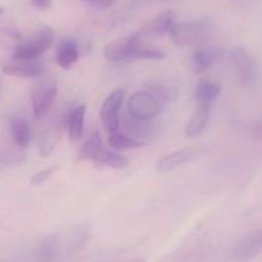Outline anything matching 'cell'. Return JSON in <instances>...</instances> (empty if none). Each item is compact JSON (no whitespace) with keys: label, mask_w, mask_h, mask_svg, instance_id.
I'll use <instances>...</instances> for the list:
<instances>
[{"label":"cell","mask_w":262,"mask_h":262,"mask_svg":"<svg viewBox=\"0 0 262 262\" xmlns=\"http://www.w3.org/2000/svg\"><path fill=\"white\" fill-rule=\"evenodd\" d=\"M58 95V83L55 79H46L41 82L32 94V110L35 119L40 120L45 117L54 105Z\"/></svg>","instance_id":"6"},{"label":"cell","mask_w":262,"mask_h":262,"mask_svg":"<svg viewBox=\"0 0 262 262\" xmlns=\"http://www.w3.org/2000/svg\"><path fill=\"white\" fill-rule=\"evenodd\" d=\"M60 248L61 246L59 234L48 235L40 243V247H38V258H40L41 262L54 261L58 257Z\"/></svg>","instance_id":"20"},{"label":"cell","mask_w":262,"mask_h":262,"mask_svg":"<svg viewBox=\"0 0 262 262\" xmlns=\"http://www.w3.org/2000/svg\"><path fill=\"white\" fill-rule=\"evenodd\" d=\"M54 30L51 27H43L27 42L17 46L12 54L14 61H35L53 45Z\"/></svg>","instance_id":"3"},{"label":"cell","mask_w":262,"mask_h":262,"mask_svg":"<svg viewBox=\"0 0 262 262\" xmlns=\"http://www.w3.org/2000/svg\"><path fill=\"white\" fill-rule=\"evenodd\" d=\"M196 154V147H184L181 150H177L174 152L168 154L164 158L159 159L156 163V170L160 173H166V171H171L177 169L178 166L183 165L187 161L191 160Z\"/></svg>","instance_id":"12"},{"label":"cell","mask_w":262,"mask_h":262,"mask_svg":"<svg viewBox=\"0 0 262 262\" xmlns=\"http://www.w3.org/2000/svg\"><path fill=\"white\" fill-rule=\"evenodd\" d=\"M177 23V15L173 10H164L159 13L155 18H152L148 25L141 30L142 36H154V37H163V36L169 35Z\"/></svg>","instance_id":"9"},{"label":"cell","mask_w":262,"mask_h":262,"mask_svg":"<svg viewBox=\"0 0 262 262\" xmlns=\"http://www.w3.org/2000/svg\"><path fill=\"white\" fill-rule=\"evenodd\" d=\"M223 55V49L217 45L202 46L192 55V67L197 74H201L211 68Z\"/></svg>","instance_id":"10"},{"label":"cell","mask_w":262,"mask_h":262,"mask_svg":"<svg viewBox=\"0 0 262 262\" xmlns=\"http://www.w3.org/2000/svg\"><path fill=\"white\" fill-rule=\"evenodd\" d=\"M83 2L89 3L90 5L96 8H109L112 7L117 0H83Z\"/></svg>","instance_id":"26"},{"label":"cell","mask_w":262,"mask_h":262,"mask_svg":"<svg viewBox=\"0 0 262 262\" xmlns=\"http://www.w3.org/2000/svg\"><path fill=\"white\" fill-rule=\"evenodd\" d=\"M142 37L141 31H138L133 35L124 36V37L117 38V40L106 43L104 48L105 59L112 63L128 61L135 49L142 43Z\"/></svg>","instance_id":"5"},{"label":"cell","mask_w":262,"mask_h":262,"mask_svg":"<svg viewBox=\"0 0 262 262\" xmlns=\"http://www.w3.org/2000/svg\"><path fill=\"white\" fill-rule=\"evenodd\" d=\"M102 148L104 147H102L101 136L97 130H94L79 151V160H95Z\"/></svg>","instance_id":"21"},{"label":"cell","mask_w":262,"mask_h":262,"mask_svg":"<svg viewBox=\"0 0 262 262\" xmlns=\"http://www.w3.org/2000/svg\"><path fill=\"white\" fill-rule=\"evenodd\" d=\"M125 127L129 130L130 135L136 136L138 138H142L148 136V133L152 130L151 125L148 124V122H143V120H136L133 118L129 117V119L125 120Z\"/></svg>","instance_id":"24"},{"label":"cell","mask_w":262,"mask_h":262,"mask_svg":"<svg viewBox=\"0 0 262 262\" xmlns=\"http://www.w3.org/2000/svg\"><path fill=\"white\" fill-rule=\"evenodd\" d=\"M78 58L79 50L76 40H73V38H66V40L59 42L58 48H56V61H58L59 67L61 69L68 71L78 60Z\"/></svg>","instance_id":"14"},{"label":"cell","mask_w":262,"mask_h":262,"mask_svg":"<svg viewBox=\"0 0 262 262\" xmlns=\"http://www.w3.org/2000/svg\"><path fill=\"white\" fill-rule=\"evenodd\" d=\"M176 92L161 84L135 92L128 101V114L136 120L148 122L163 112L166 102L174 99L171 94L176 95Z\"/></svg>","instance_id":"1"},{"label":"cell","mask_w":262,"mask_h":262,"mask_svg":"<svg viewBox=\"0 0 262 262\" xmlns=\"http://www.w3.org/2000/svg\"><path fill=\"white\" fill-rule=\"evenodd\" d=\"M222 92V87L219 83L209 79H201L197 83L194 90V97H196L197 105L211 107L214 102L216 101Z\"/></svg>","instance_id":"13"},{"label":"cell","mask_w":262,"mask_h":262,"mask_svg":"<svg viewBox=\"0 0 262 262\" xmlns=\"http://www.w3.org/2000/svg\"><path fill=\"white\" fill-rule=\"evenodd\" d=\"M94 161L96 163V165L109 166V168L117 169V170H123L129 166V160L125 156L114 152V151L104 150V148L100 151Z\"/></svg>","instance_id":"19"},{"label":"cell","mask_w":262,"mask_h":262,"mask_svg":"<svg viewBox=\"0 0 262 262\" xmlns=\"http://www.w3.org/2000/svg\"><path fill=\"white\" fill-rule=\"evenodd\" d=\"M43 66L40 61H14L3 67V73L18 78H37L42 74Z\"/></svg>","instance_id":"11"},{"label":"cell","mask_w":262,"mask_h":262,"mask_svg":"<svg viewBox=\"0 0 262 262\" xmlns=\"http://www.w3.org/2000/svg\"><path fill=\"white\" fill-rule=\"evenodd\" d=\"M31 4L40 10H46L51 7L53 0H31Z\"/></svg>","instance_id":"27"},{"label":"cell","mask_w":262,"mask_h":262,"mask_svg":"<svg viewBox=\"0 0 262 262\" xmlns=\"http://www.w3.org/2000/svg\"><path fill=\"white\" fill-rule=\"evenodd\" d=\"M56 170H58V166L53 165V166H49V168H45V169H42V170L37 171V173L33 174V176L31 177V179H30L31 186H33V187L41 186V184L45 183V182L48 181V179L50 178V177L53 176Z\"/></svg>","instance_id":"25"},{"label":"cell","mask_w":262,"mask_h":262,"mask_svg":"<svg viewBox=\"0 0 262 262\" xmlns=\"http://www.w3.org/2000/svg\"><path fill=\"white\" fill-rule=\"evenodd\" d=\"M10 135L15 145L20 148L28 147L31 142V127L25 118H14L10 122Z\"/></svg>","instance_id":"18"},{"label":"cell","mask_w":262,"mask_h":262,"mask_svg":"<svg viewBox=\"0 0 262 262\" xmlns=\"http://www.w3.org/2000/svg\"><path fill=\"white\" fill-rule=\"evenodd\" d=\"M165 58V54L161 50L154 48H147L141 43L138 48L135 49V51L130 55L129 60H143V59H150V60H160Z\"/></svg>","instance_id":"23"},{"label":"cell","mask_w":262,"mask_h":262,"mask_svg":"<svg viewBox=\"0 0 262 262\" xmlns=\"http://www.w3.org/2000/svg\"><path fill=\"white\" fill-rule=\"evenodd\" d=\"M64 122H66V120L61 119L60 122L53 124L45 133H43L40 143V155L42 156V158H49V156L53 154V151L55 150L56 145H58L59 140H60Z\"/></svg>","instance_id":"16"},{"label":"cell","mask_w":262,"mask_h":262,"mask_svg":"<svg viewBox=\"0 0 262 262\" xmlns=\"http://www.w3.org/2000/svg\"><path fill=\"white\" fill-rule=\"evenodd\" d=\"M124 90L119 89L113 91L106 100L102 104L101 110H100V118L104 124L105 129L112 135V133H117L120 127L119 120V112L120 106L124 100Z\"/></svg>","instance_id":"7"},{"label":"cell","mask_w":262,"mask_h":262,"mask_svg":"<svg viewBox=\"0 0 262 262\" xmlns=\"http://www.w3.org/2000/svg\"><path fill=\"white\" fill-rule=\"evenodd\" d=\"M210 114H211V107L197 105L193 117L191 118L189 123L187 124L186 135L188 137H197V136L201 135L205 128H206L207 123H209Z\"/></svg>","instance_id":"17"},{"label":"cell","mask_w":262,"mask_h":262,"mask_svg":"<svg viewBox=\"0 0 262 262\" xmlns=\"http://www.w3.org/2000/svg\"><path fill=\"white\" fill-rule=\"evenodd\" d=\"M109 145L112 146L113 148L118 151L123 150H132V148H138L145 146V142L142 141H138L136 138L129 137V136H125L123 133H112L109 136Z\"/></svg>","instance_id":"22"},{"label":"cell","mask_w":262,"mask_h":262,"mask_svg":"<svg viewBox=\"0 0 262 262\" xmlns=\"http://www.w3.org/2000/svg\"><path fill=\"white\" fill-rule=\"evenodd\" d=\"M232 64L243 86H253L258 81V67L255 59L243 48H234L230 53Z\"/></svg>","instance_id":"4"},{"label":"cell","mask_w":262,"mask_h":262,"mask_svg":"<svg viewBox=\"0 0 262 262\" xmlns=\"http://www.w3.org/2000/svg\"><path fill=\"white\" fill-rule=\"evenodd\" d=\"M3 13H4V9H3V8H0V15H2Z\"/></svg>","instance_id":"28"},{"label":"cell","mask_w":262,"mask_h":262,"mask_svg":"<svg viewBox=\"0 0 262 262\" xmlns=\"http://www.w3.org/2000/svg\"><path fill=\"white\" fill-rule=\"evenodd\" d=\"M84 115H86V105H78L69 114L68 119V136L71 142H78L82 137L84 127Z\"/></svg>","instance_id":"15"},{"label":"cell","mask_w":262,"mask_h":262,"mask_svg":"<svg viewBox=\"0 0 262 262\" xmlns=\"http://www.w3.org/2000/svg\"><path fill=\"white\" fill-rule=\"evenodd\" d=\"M169 35L177 46L202 48L212 38L214 26L209 18L189 22H177Z\"/></svg>","instance_id":"2"},{"label":"cell","mask_w":262,"mask_h":262,"mask_svg":"<svg viewBox=\"0 0 262 262\" xmlns=\"http://www.w3.org/2000/svg\"><path fill=\"white\" fill-rule=\"evenodd\" d=\"M141 262H143V261H141Z\"/></svg>","instance_id":"29"},{"label":"cell","mask_w":262,"mask_h":262,"mask_svg":"<svg viewBox=\"0 0 262 262\" xmlns=\"http://www.w3.org/2000/svg\"><path fill=\"white\" fill-rule=\"evenodd\" d=\"M262 250V232L255 230L246 235L230 250V257L237 262H247L260 255Z\"/></svg>","instance_id":"8"}]
</instances>
